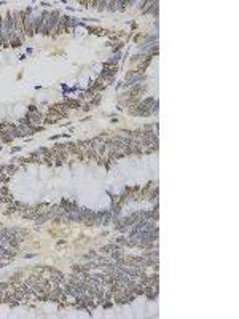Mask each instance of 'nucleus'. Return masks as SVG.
<instances>
[{
	"label": "nucleus",
	"instance_id": "obj_1",
	"mask_svg": "<svg viewBox=\"0 0 239 319\" xmlns=\"http://www.w3.org/2000/svg\"><path fill=\"white\" fill-rule=\"evenodd\" d=\"M61 16H62V15H61L59 10H53V11L50 13V19H48V26H46V32H45L46 37L51 35V34L54 35V32H56V27H57V22H59Z\"/></svg>",
	"mask_w": 239,
	"mask_h": 319
},
{
	"label": "nucleus",
	"instance_id": "obj_2",
	"mask_svg": "<svg viewBox=\"0 0 239 319\" xmlns=\"http://www.w3.org/2000/svg\"><path fill=\"white\" fill-rule=\"evenodd\" d=\"M62 19H64V24H66V32H67V34H73L75 26L78 24L77 19L72 18V16H67V15H64V16H62Z\"/></svg>",
	"mask_w": 239,
	"mask_h": 319
},
{
	"label": "nucleus",
	"instance_id": "obj_3",
	"mask_svg": "<svg viewBox=\"0 0 239 319\" xmlns=\"http://www.w3.org/2000/svg\"><path fill=\"white\" fill-rule=\"evenodd\" d=\"M26 117L30 120V125H32V126H35L37 123H40V121L43 120V115L40 113L38 110H35V112H27Z\"/></svg>",
	"mask_w": 239,
	"mask_h": 319
},
{
	"label": "nucleus",
	"instance_id": "obj_4",
	"mask_svg": "<svg viewBox=\"0 0 239 319\" xmlns=\"http://www.w3.org/2000/svg\"><path fill=\"white\" fill-rule=\"evenodd\" d=\"M115 75H117V72H113V70H110V69H105V70H102V72H101L99 80H102V81L105 80L107 83H112L113 78H115Z\"/></svg>",
	"mask_w": 239,
	"mask_h": 319
},
{
	"label": "nucleus",
	"instance_id": "obj_5",
	"mask_svg": "<svg viewBox=\"0 0 239 319\" xmlns=\"http://www.w3.org/2000/svg\"><path fill=\"white\" fill-rule=\"evenodd\" d=\"M158 10H159V2H152L150 3V8L143 10V15H155V18H158Z\"/></svg>",
	"mask_w": 239,
	"mask_h": 319
},
{
	"label": "nucleus",
	"instance_id": "obj_6",
	"mask_svg": "<svg viewBox=\"0 0 239 319\" xmlns=\"http://www.w3.org/2000/svg\"><path fill=\"white\" fill-rule=\"evenodd\" d=\"M13 230H15V239H18L19 243H22V241L27 238V235H29V232H27V230L18 228V227H13Z\"/></svg>",
	"mask_w": 239,
	"mask_h": 319
},
{
	"label": "nucleus",
	"instance_id": "obj_7",
	"mask_svg": "<svg viewBox=\"0 0 239 319\" xmlns=\"http://www.w3.org/2000/svg\"><path fill=\"white\" fill-rule=\"evenodd\" d=\"M61 118H64V115H61V113H56V112H48V115L45 117V123L46 125H51V123H54L56 120H61Z\"/></svg>",
	"mask_w": 239,
	"mask_h": 319
},
{
	"label": "nucleus",
	"instance_id": "obj_8",
	"mask_svg": "<svg viewBox=\"0 0 239 319\" xmlns=\"http://www.w3.org/2000/svg\"><path fill=\"white\" fill-rule=\"evenodd\" d=\"M108 10L110 11H117V10H119V11H124V6H123V0H115V2H108L107 3Z\"/></svg>",
	"mask_w": 239,
	"mask_h": 319
},
{
	"label": "nucleus",
	"instance_id": "obj_9",
	"mask_svg": "<svg viewBox=\"0 0 239 319\" xmlns=\"http://www.w3.org/2000/svg\"><path fill=\"white\" fill-rule=\"evenodd\" d=\"M62 104H64L67 108H80V107H81L80 101H78V99H70V97H66Z\"/></svg>",
	"mask_w": 239,
	"mask_h": 319
},
{
	"label": "nucleus",
	"instance_id": "obj_10",
	"mask_svg": "<svg viewBox=\"0 0 239 319\" xmlns=\"http://www.w3.org/2000/svg\"><path fill=\"white\" fill-rule=\"evenodd\" d=\"M50 13L48 10H45V11H42V30H40V34L42 35H45L46 32V26H48V19H50Z\"/></svg>",
	"mask_w": 239,
	"mask_h": 319
},
{
	"label": "nucleus",
	"instance_id": "obj_11",
	"mask_svg": "<svg viewBox=\"0 0 239 319\" xmlns=\"http://www.w3.org/2000/svg\"><path fill=\"white\" fill-rule=\"evenodd\" d=\"M50 110H51V112H56V113H61V115H64V117H67V107L64 106L62 102L54 104L53 107H50Z\"/></svg>",
	"mask_w": 239,
	"mask_h": 319
},
{
	"label": "nucleus",
	"instance_id": "obj_12",
	"mask_svg": "<svg viewBox=\"0 0 239 319\" xmlns=\"http://www.w3.org/2000/svg\"><path fill=\"white\" fill-rule=\"evenodd\" d=\"M37 214H38V212H37V208H30V206H29L26 211L21 212V217H24V219H35Z\"/></svg>",
	"mask_w": 239,
	"mask_h": 319
},
{
	"label": "nucleus",
	"instance_id": "obj_13",
	"mask_svg": "<svg viewBox=\"0 0 239 319\" xmlns=\"http://www.w3.org/2000/svg\"><path fill=\"white\" fill-rule=\"evenodd\" d=\"M112 254V260H118L121 259V257H124V250H123V247H118V249H115Z\"/></svg>",
	"mask_w": 239,
	"mask_h": 319
},
{
	"label": "nucleus",
	"instance_id": "obj_14",
	"mask_svg": "<svg viewBox=\"0 0 239 319\" xmlns=\"http://www.w3.org/2000/svg\"><path fill=\"white\" fill-rule=\"evenodd\" d=\"M158 107H159V102H158V99H155V102L147 108V110H148L150 115H155V113H158Z\"/></svg>",
	"mask_w": 239,
	"mask_h": 319
},
{
	"label": "nucleus",
	"instance_id": "obj_15",
	"mask_svg": "<svg viewBox=\"0 0 239 319\" xmlns=\"http://www.w3.org/2000/svg\"><path fill=\"white\" fill-rule=\"evenodd\" d=\"M21 45H22V40H19L18 37H15V38L10 40V46H13V48H19Z\"/></svg>",
	"mask_w": 239,
	"mask_h": 319
},
{
	"label": "nucleus",
	"instance_id": "obj_16",
	"mask_svg": "<svg viewBox=\"0 0 239 319\" xmlns=\"http://www.w3.org/2000/svg\"><path fill=\"white\" fill-rule=\"evenodd\" d=\"M119 57H121V53H119V51H115V54L107 61V62H108V64H115V62H118V61H119Z\"/></svg>",
	"mask_w": 239,
	"mask_h": 319
},
{
	"label": "nucleus",
	"instance_id": "obj_17",
	"mask_svg": "<svg viewBox=\"0 0 239 319\" xmlns=\"http://www.w3.org/2000/svg\"><path fill=\"white\" fill-rule=\"evenodd\" d=\"M101 97H102L101 94H99V93H96V94H94V97H93V101H91V104H89V106H97V104L101 102Z\"/></svg>",
	"mask_w": 239,
	"mask_h": 319
},
{
	"label": "nucleus",
	"instance_id": "obj_18",
	"mask_svg": "<svg viewBox=\"0 0 239 319\" xmlns=\"http://www.w3.org/2000/svg\"><path fill=\"white\" fill-rule=\"evenodd\" d=\"M107 3H108V2H105V0H102V2H96V5H97L99 11H104V10L107 8Z\"/></svg>",
	"mask_w": 239,
	"mask_h": 319
},
{
	"label": "nucleus",
	"instance_id": "obj_19",
	"mask_svg": "<svg viewBox=\"0 0 239 319\" xmlns=\"http://www.w3.org/2000/svg\"><path fill=\"white\" fill-rule=\"evenodd\" d=\"M18 169V166H15V164H8V166H5V171L8 172V174H13V172Z\"/></svg>",
	"mask_w": 239,
	"mask_h": 319
},
{
	"label": "nucleus",
	"instance_id": "obj_20",
	"mask_svg": "<svg viewBox=\"0 0 239 319\" xmlns=\"http://www.w3.org/2000/svg\"><path fill=\"white\" fill-rule=\"evenodd\" d=\"M10 286H11V284H8V283H0V292H5Z\"/></svg>",
	"mask_w": 239,
	"mask_h": 319
},
{
	"label": "nucleus",
	"instance_id": "obj_21",
	"mask_svg": "<svg viewBox=\"0 0 239 319\" xmlns=\"http://www.w3.org/2000/svg\"><path fill=\"white\" fill-rule=\"evenodd\" d=\"M8 188H6V187H0V195H8Z\"/></svg>",
	"mask_w": 239,
	"mask_h": 319
},
{
	"label": "nucleus",
	"instance_id": "obj_22",
	"mask_svg": "<svg viewBox=\"0 0 239 319\" xmlns=\"http://www.w3.org/2000/svg\"><path fill=\"white\" fill-rule=\"evenodd\" d=\"M112 305H113V302H105L102 306H104V308H112Z\"/></svg>",
	"mask_w": 239,
	"mask_h": 319
},
{
	"label": "nucleus",
	"instance_id": "obj_23",
	"mask_svg": "<svg viewBox=\"0 0 239 319\" xmlns=\"http://www.w3.org/2000/svg\"><path fill=\"white\" fill-rule=\"evenodd\" d=\"M0 182H8V176H0Z\"/></svg>",
	"mask_w": 239,
	"mask_h": 319
},
{
	"label": "nucleus",
	"instance_id": "obj_24",
	"mask_svg": "<svg viewBox=\"0 0 239 319\" xmlns=\"http://www.w3.org/2000/svg\"><path fill=\"white\" fill-rule=\"evenodd\" d=\"M35 110H38L35 106H29V112H35Z\"/></svg>",
	"mask_w": 239,
	"mask_h": 319
},
{
	"label": "nucleus",
	"instance_id": "obj_25",
	"mask_svg": "<svg viewBox=\"0 0 239 319\" xmlns=\"http://www.w3.org/2000/svg\"><path fill=\"white\" fill-rule=\"evenodd\" d=\"M34 257H35V254H27L26 259H34Z\"/></svg>",
	"mask_w": 239,
	"mask_h": 319
},
{
	"label": "nucleus",
	"instance_id": "obj_26",
	"mask_svg": "<svg viewBox=\"0 0 239 319\" xmlns=\"http://www.w3.org/2000/svg\"><path fill=\"white\" fill-rule=\"evenodd\" d=\"M19 150H21V147H15V148H11V153L13 152H19Z\"/></svg>",
	"mask_w": 239,
	"mask_h": 319
}]
</instances>
